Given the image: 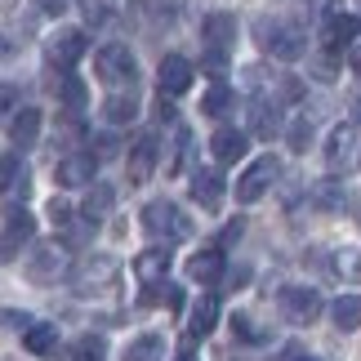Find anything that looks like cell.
Here are the masks:
<instances>
[{"label": "cell", "mask_w": 361, "mask_h": 361, "mask_svg": "<svg viewBox=\"0 0 361 361\" xmlns=\"http://www.w3.org/2000/svg\"><path fill=\"white\" fill-rule=\"evenodd\" d=\"M326 161L335 174H357L361 170V125H339L326 138Z\"/></svg>", "instance_id": "cell-1"}, {"label": "cell", "mask_w": 361, "mask_h": 361, "mask_svg": "<svg viewBox=\"0 0 361 361\" xmlns=\"http://www.w3.org/2000/svg\"><path fill=\"white\" fill-rule=\"evenodd\" d=\"M94 72H99L103 85H134V76H138V63H134V54L125 49V45H103L99 54H94Z\"/></svg>", "instance_id": "cell-2"}, {"label": "cell", "mask_w": 361, "mask_h": 361, "mask_svg": "<svg viewBox=\"0 0 361 361\" xmlns=\"http://www.w3.org/2000/svg\"><path fill=\"white\" fill-rule=\"evenodd\" d=\"M276 308H281V317L290 326H312L326 303H322V295H317L312 286H286L281 295H276Z\"/></svg>", "instance_id": "cell-3"}, {"label": "cell", "mask_w": 361, "mask_h": 361, "mask_svg": "<svg viewBox=\"0 0 361 361\" xmlns=\"http://www.w3.org/2000/svg\"><path fill=\"white\" fill-rule=\"evenodd\" d=\"M143 228L152 232V237H165V241H188L192 237L188 214L178 210V205H170V201H152L143 210Z\"/></svg>", "instance_id": "cell-4"}, {"label": "cell", "mask_w": 361, "mask_h": 361, "mask_svg": "<svg viewBox=\"0 0 361 361\" xmlns=\"http://www.w3.org/2000/svg\"><path fill=\"white\" fill-rule=\"evenodd\" d=\"M259 40H263V49H268L272 59H286V63H295L299 54L308 49V40H303V32L295 23H263Z\"/></svg>", "instance_id": "cell-5"}, {"label": "cell", "mask_w": 361, "mask_h": 361, "mask_svg": "<svg viewBox=\"0 0 361 361\" xmlns=\"http://www.w3.org/2000/svg\"><path fill=\"white\" fill-rule=\"evenodd\" d=\"M27 276H32L36 286H49V281H59V276H67V250L59 241L36 245L32 255H27Z\"/></svg>", "instance_id": "cell-6"}, {"label": "cell", "mask_w": 361, "mask_h": 361, "mask_svg": "<svg viewBox=\"0 0 361 361\" xmlns=\"http://www.w3.org/2000/svg\"><path fill=\"white\" fill-rule=\"evenodd\" d=\"M276 174H281V161H276V157H259V161L237 178V201H241V205H255L263 192L276 183Z\"/></svg>", "instance_id": "cell-7"}, {"label": "cell", "mask_w": 361, "mask_h": 361, "mask_svg": "<svg viewBox=\"0 0 361 361\" xmlns=\"http://www.w3.org/2000/svg\"><path fill=\"white\" fill-rule=\"evenodd\" d=\"M80 59H85V32L67 27V32L49 36V45H45V63H49V67H59V72H72Z\"/></svg>", "instance_id": "cell-8"}, {"label": "cell", "mask_w": 361, "mask_h": 361, "mask_svg": "<svg viewBox=\"0 0 361 361\" xmlns=\"http://www.w3.org/2000/svg\"><path fill=\"white\" fill-rule=\"evenodd\" d=\"M94 170H99V157H94V152H72V157L59 161L54 178H59L63 188H85V183H94Z\"/></svg>", "instance_id": "cell-9"}, {"label": "cell", "mask_w": 361, "mask_h": 361, "mask_svg": "<svg viewBox=\"0 0 361 361\" xmlns=\"http://www.w3.org/2000/svg\"><path fill=\"white\" fill-rule=\"evenodd\" d=\"M157 76H161V94L178 99V94H188V90H192V76H197V72H192V63L183 59V54H165Z\"/></svg>", "instance_id": "cell-10"}, {"label": "cell", "mask_w": 361, "mask_h": 361, "mask_svg": "<svg viewBox=\"0 0 361 361\" xmlns=\"http://www.w3.org/2000/svg\"><path fill=\"white\" fill-rule=\"evenodd\" d=\"M357 32H361V18H357V13H330V18H326V32H322V45L330 54H339L343 45H353V40H357Z\"/></svg>", "instance_id": "cell-11"}, {"label": "cell", "mask_w": 361, "mask_h": 361, "mask_svg": "<svg viewBox=\"0 0 361 361\" xmlns=\"http://www.w3.org/2000/svg\"><path fill=\"white\" fill-rule=\"evenodd\" d=\"M224 174L219 170H197L192 174V201L201 205V210H219L224 205Z\"/></svg>", "instance_id": "cell-12"}, {"label": "cell", "mask_w": 361, "mask_h": 361, "mask_svg": "<svg viewBox=\"0 0 361 361\" xmlns=\"http://www.w3.org/2000/svg\"><path fill=\"white\" fill-rule=\"evenodd\" d=\"M210 152H214V161H219V165H237L245 152H250V134H241V130H232V125H224V130L210 138Z\"/></svg>", "instance_id": "cell-13"}, {"label": "cell", "mask_w": 361, "mask_h": 361, "mask_svg": "<svg viewBox=\"0 0 361 361\" xmlns=\"http://www.w3.org/2000/svg\"><path fill=\"white\" fill-rule=\"evenodd\" d=\"M32 232H36L32 214L13 205V210H9V219H5V232H0V259H9V255H13V250H18L23 241H32Z\"/></svg>", "instance_id": "cell-14"}, {"label": "cell", "mask_w": 361, "mask_h": 361, "mask_svg": "<svg viewBox=\"0 0 361 361\" xmlns=\"http://www.w3.org/2000/svg\"><path fill=\"white\" fill-rule=\"evenodd\" d=\"M157 157H161V143H157L152 134H143V138L130 147V183H147L152 170H157Z\"/></svg>", "instance_id": "cell-15"}, {"label": "cell", "mask_w": 361, "mask_h": 361, "mask_svg": "<svg viewBox=\"0 0 361 361\" xmlns=\"http://www.w3.org/2000/svg\"><path fill=\"white\" fill-rule=\"evenodd\" d=\"M201 36L210 40V49H228V45H237V13H228V9L210 13V18L201 23Z\"/></svg>", "instance_id": "cell-16"}, {"label": "cell", "mask_w": 361, "mask_h": 361, "mask_svg": "<svg viewBox=\"0 0 361 361\" xmlns=\"http://www.w3.org/2000/svg\"><path fill=\"white\" fill-rule=\"evenodd\" d=\"M188 276L197 286H214L219 276H224V250H197V255L188 259Z\"/></svg>", "instance_id": "cell-17"}, {"label": "cell", "mask_w": 361, "mask_h": 361, "mask_svg": "<svg viewBox=\"0 0 361 361\" xmlns=\"http://www.w3.org/2000/svg\"><path fill=\"white\" fill-rule=\"evenodd\" d=\"M165 272H170V250L165 245H157V250H143V255L134 259V276L143 286H157V281H165Z\"/></svg>", "instance_id": "cell-18"}, {"label": "cell", "mask_w": 361, "mask_h": 361, "mask_svg": "<svg viewBox=\"0 0 361 361\" xmlns=\"http://www.w3.org/2000/svg\"><path fill=\"white\" fill-rule=\"evenodd\" d=\"M40 138V112L36 107H23V112L9 116V143L13 147H32Z\"/></svg>", "instance_id": "cell-19"}, {"label": "cell", "mask_w": 361, "mask_h": 361, "mask_svg": "<svg viewBox=\"0 0 361 361\" xmlns=\"http://www.w3.org/2000/svg\"><path fill=\"white\" fill-rule=\"evenodd\" d=\"M23 348L32 353V357H49V353H59V330L45 326V322L27 326V330H23Z\"/></svg>", "instance_id": "cell-20"}, {"label": "cell", "mask_w": 361, "mask_h": 361, "mask_svg": "<svg viewBox=\"0 0 361 361\" xmlns=\"http://www.w3.org/2000/svg\"><path fill=\"white\" fill-rule=\"evenodd\" d=\"M219 326V299H197V308H192V317H188V335L192 339H205L210 330Z\"/></svg>", "instance_id": "cell-21"}, {"label": "cell", "mask_w": 361, "mask_h": 361, "mask_svg": "<svg viewBox=\"0 0 361 361\" xmlns=\"http://www.w3.org/2000/svg\"><path fill=\"white\" fill-rule=\"evenodd\" d=\"M112 276H116V259H90L85 268H80L76 286L80 290H103V286H112Z\"/></svg>", "instance_id": "cell-22"}, {"label": "cell", "mask_w": 361, "mask_h": 361, "mask_svg": "<svg viewBox=\"0 0 361 361\" xmlns=\"http://www.w3.org/2000/svg\"><path fill=\"white\" fill-rule=\"evenodd\" d=\"M165 357V339L161 335H138V339H130L125 343V353H121V361H161Z\"/></svg>", "instance_id": "cell-23"}, {"label": "cell", "mask_w": 361, "mask_h": 361, "mask_svg": "<svg viewBox=\"0 0 361 361\" xmlns=\"http://www.w3.org/2000/svg\"><path fill=\"white\" fill-rule=\"evenodd\" d=\"M330 317H335L339 330H361V295H343L330 303Z\"/></svg>", "instance_id": "cell-24"}, {"label": "cell", "mask_w": 361, "mask_h": 361, "mask_svg": "<svg viewBox=\"0 0 361 361\" xmlns=\"http://www.w3.org/2000/svg\"><path fill=\"white\" fill-rule=\"evenodd\" d=\"M134 112H138V99H134V94H112V99H107L103 103V121L107 125H125V121H134Z\"/></svg>", "instance_id": "cell-25"}, {"label": "cell", "mask_w": 361, "mask_h": 361, "mask_svg": "<svg viewBox=\"0 0 361 361\" xmlns=\"http://www.w3.org/2000/svg\"><path fill=\"white\" fill-rule=\"evenodd\" d=\"M112 205H116V192L107 188V183H94V188H90V197H85V219L94 224V219H103L107 210H112Z\"/></svg>", "instance_id": "cell-26"}, {"label": "cell", "mask_w": 361, "mask_h": 361, "mask_svg": "<svg viewBox=\"0 0 361 361\" xmlns=\"http://www.w3.org/2000/svg\"><path fill=\"white\" fill-rule=\"evenodd\" d=\"M232 103H237L232 85H210V90H205V99H201V112H205V116H224Z\"/></svg>", "instance_id": "cell-27"}, {"label": "cell", "mask_w": 361, "mask_h": 361, "mask_svg": "<svg viewBox=\"0 0 361 361\" xmlns=\"http://www.w3.org/2000/svg\"><path fill=\"white\" fill-rule=\"evenodd\" d=\"M335 272L343 276V281L357 286V281H361V250H353V245L339 250V255H335Z\"/></svg>", "instance_id": "cell-28"}, {"label": "cell", "mask_w": 361, "mask_h": 361, "mask_svg": "<svg viewBox=\"0 0 361 361\" xmlns=\"http://www.w3.org/2000/svg\"><path fill=\"white\" fill-rule=\"evenodd\" d=\"M312 201L322 205V210H330V214H335V210H343V205H348V197H343V192H339L335 183H317V188H312Z\"/></svg>", "instance_id": "cell-29"}, {"label": "cell", "mask_w": 361, "mask_h": 361, "mask_svg": "<svg viewBox=\"0 0 361 361\" xmlns=\"http://www.w3.org/2000/svg\"><path fill=\"white\" fill-rule=\"evenodd\" d=\"M107 357V343H103V335H85L76 343V353H72V361H103Z\"/></svg>", "instance_id": "cell-30"}, {"label": "cell", "mask_w": 361, "mask_h": 361, "mask_svg": "<svg viewBox=\"0 0 361 361\" xmlns=\"http://www.w3.org/2000/svg\"><path fill=\"white\" fill-rule=\"evenodd\" d=\"M59 99L72 107V112H80L85 107V85H80L76 76H63V85H59Z\"/></svg>", "instance_id": "cell-31"}, {"label": "cell", "mask_w": 361, "mask_h": 361, "mask_svg": "<svg viewBox=\"0 0 361 361\" xmlns=\"http://www.w3.org/2000/svg\"><path fill=\"white\" fill-rule=\"evenodd\" d=\"M112 13H116L112 0H85V18H90L94 27H103L107 18H112Z\"/></svg>", "instance_id": "cell-32"}, {"label": "cell", "mask_w": 361, "mask_h": 361, "mask_svg": "<svg viewBox=\"0 0 361 361\" xmlns=\"http://www.w3.org/2000/svg\"><path fill=\"white\" fill-rule=\"evenodd\" d=\"M232 330H237V335H241L245 343H259V339H263V330H259L255 322H250L245 312H237V317H232Z\"/></svg>", "instance_id": "cell-33"}, {"label": "cell", "mask_w": 361, "mask_h": 361, "mask_svg": "<svg viewBox=\"0 0 361 361\" xmlns=\"http://www.w3.org/2000/svg\"><path fill=\"white\" fill-rule=\"evenodd\" d=\"M13 178H18V157H9V152H0V188H9Z\"/></svg>", "instance_id": "cell-34"}, {"label": "cell", "mask_w": 361, "mask_h": 361, "mask_svg": "<svg viewBox=\"0 0 361 361\" xmlns=\"http://www.w3.org/2000/svg\"><path fill=\"white\" fill-rule=\"evenodd\" d=\"M205 72H210V76H224V67H228V59H224V49H210V54H205Z\"/></svg>", "instance_id": "cell-35"}, {"label": "cell", "mask_w": 361, "mask_h": 361, "mask_svg": "<svg viewBox=\"0 0 361 361\" xmlns=\"http://www.w3.org/2000/svg\"><path fill=\"white\" fill-rule=\"evenodd\" d=\"M49 219H54V224H72V205L54 197V201H49Z\"/></svg>", "instance_id": "cell-36"}, {"label": "cell", "mask_w": 361, "mask_h": 361, "mask_svg": "<svg viewBox=\"0 0 361 361\" xmlns=\"http://www.w3.org/2000/svg\"><path fill=\"white\" fill-rule=\"evenodd\" d=\"M13 99H18V94H13V85H0V112H9Z\"/></svg>", "instance_id": "cell-37"}, {"label": "cell", "mask_w": 361, "mask_h": 361, "mask_svg": "<svg viewBox=\"0 0 361 361\" xmlns=\"http://www.w3.org/2000/svg\"><path fill=\"white\" fill-rule=\"evenodd\" d=\"M165 303L178 308V303H183V290H178V286H165Z\"/></svg>", "instance_id": "cell-38"}, {"label": "cell", "mask_w": 361, "mask_h": 361, "mask_svg": "<svg viewBox=\"0 0 361 361\" xmlns=\"http://www.w3.org/2000/svg\"><path fill=\"white\" fill-rule=\"evenodd\" d=\"M5 326H27V322H23L18 312H0V330H5Z\"/></svg>", "instance_id": "cell-39"}, {"label": "cell", "mask_w": 361, "mask_h": 361, "mask_svg": "<svg viewBox=\"0 0 361 361\" xmlns=\"http://www.w3.org/2000/svg\"><path fill=\"white\" fill-rule=\"evenodd\" d=\"M348 63H353V67H357V72H361V45H357V49L348 54Z\"/></svg>", "instance_id": "cell-40"}, {"label": "cell", "mask_w": 361, "mask_h": 361, "mask_svg": "<svg viewBox=\"0 0 361 361\" xmlns=\"http://www.w3.org/2000/svg\"><path fill=\"white\" fill-rule=\"evenodd\" d=\"M5 59H9V40L0 36V63H5Z\"/></svg>", "instance_id": "cell-41"}, {"label": "cell", "mask_w": 361, "mask_h": 361, "mask_svg": "<svg viewBox=\"0 0 361 361\" xmlns=\"http://www.w3.org/2000/svg\"><path fill=\"white\" fill-rule=\"evenodd\" d=\"M353 116H357V125H361V99H357V107H353Z\"/></svg>", "instance_id": "cell-42"}, {"label": "cell", "mask_w": 361, "mask_h": 361, "mask_svg": "<svg viewBox=\"0 0 361 361\" xmlns=\"http://www.w3.org/2000/svg\"><path fill=\"white\" fill-rule=\"evenodd\" d=\"M290 361H322V357H290Z\"/></svg>", "instance_id": "cell-43"}, {"label": "cell", "mask_w": 361, "mask_h": 361, "mask_svg": "<svg viewBox=\"0 0 361 361\" xmlns=\"http://www.w3.org/2000/svg\"><path fill=\"white\" fill-rule=\"evenodd\" d=\"M178 361H197V357H178Z\"/></svg>", "instance_id": "cell-44"}, {"label": "cell", "mask_w": 361, "mask_h": 361, "mask_svg": "<svg viewBox=\"0 0 361 361\" xmlns=\"http://www.w3.org/2000/svg\"><path fill=\"white\" fill-rule=\"evenodd\" d=\"M357 224H361V210H357Z\"/></svg>", "instance_id": "cell-45"}, {"label": "cell", "mask_w": 361, "mask_h": 361, "mask_svg": "<svg viewBox=\"0 0 361 361\" xmlns=\"http://www.w3.org/2000/svg\"><path fill=\"white\" fill-rule=\"evenodd\" d=\"M357 9H361V0H357Z\"/></svg>", "instance_id": "cell-46"}]
</instances>
